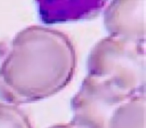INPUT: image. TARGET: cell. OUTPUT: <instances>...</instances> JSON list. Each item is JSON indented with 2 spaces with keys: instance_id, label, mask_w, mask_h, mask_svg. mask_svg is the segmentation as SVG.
I'll return each mask as SVG.
<instances>
[{
  "instance_id": "1",
  "label": "cell",
  "mask_w": 146,
  "mask_h": 128,
  "mask_svg": "<svg viewBox=\"0 0 146 128\" xmlns=\"http://www.w3.org/2000/svg\"><path fill=\"white\" fill-rule=\"evenodd\" d=\"M4 51L0 61L1 101L17 106L41 101L64 89L75 73L74 45L52 27H25Z\"/></svg>"
},
{
  "instance_id": "2",
  "label": "cell",
  "mask_w": 146,
  "mask_h": 128,
  "mask_svg": "<svg viewBox=\"0 0 146 128\" xmlns=\"http://www.w3.org/2000/svg\"><path fill=\"white\" fill-rule=\"evenodd\" d=\"M145 42L103 37L90 50L87 75L106 80L129 94L145 93Z\"/></svg>"
},
{
  "instance_id": "3",
  "label": "cell",
  "mask_w": 146,
  "mask_h": 128,
  "mask_svg": "<svg viewBox=\"0 0 146 128\" xmlns=\"http://www.w3.org/2000/svg\"><path fill=\"white\" fill-rule=\"evenodd\" d=\"M132 96L106 80L86 75L71 99V122L81 128H106L114 110Z\"/></svg>"
},
{
  "instance_id": "4",
  "label": "cell",
  "mask_w": 146,
  "mask_h": 128,
  "mask_svg": "<svg viewBox=\"0 0 146 128\" xmlns=\"http://www.w3.org/2000/svg\"><path fill=\"white\" fill-rule=\"evenodd\" d=\"M145 0L106 2L103 23L109 36L145 42Z\"/></svg>"
},
{
  "instance_id": "5",
  "label": "cell",
  "mask_w": 146,
  "mask_h": 128,
  "mask_svg": "<svg viewBox=\"0 0 146 128\" xmlns=\"http://www.w3.org/2000/svg\"><path fill=\"white\" fill-rule=\"evenodd\" d=\"M37 13L46 24L84 20L96 17L102 12L106 2L100 1H55L38 2Z\"/></svg>"
},
{
  "instance_id": "6",
  "label": "cell",
  "mask_w": 146,
  "mask_h": 128,
  "mask_svg": "<svg viewBox=\"0 0 146 128\" xmlns=\"http://www.w3.org/2000/svg\"><path fill=\"white\" fill-rule=\"evenodd\" d=\"M145 93L135 94L111 114L106 128H145Z\"/></svg>"
},
{
  "instance_id": "7",
  "label": "cell",
  "mask_w": 146,
  "mask_h": 128,
  "mask_svg": "<svg viewBox=\"0 0 146 128\" xmlns=\"http://www.w3.org/2000/svg\"><path fill=\"white\" fill-rule=\"evenodd\" d=\"M0 128H33V126L19 106L0 100Z\"/></svg>"
},
{
  "instance_id": "8",
  "label": "cell",
  "mask_w": 146,
  "mask_h": 128,
  "mask_svg": "<svg viewBox=\"0 0 146 128\" xmlns=\"http://www.w3.org/2000/svg\"><path fill=\"white\" fill-rule=\"evenodd\" d=\"M47 128H81L79 126H77L76 124H74L73 122H67V123H57L53 124V125L49 126Z\"/></svg>"
}]
</instances>
